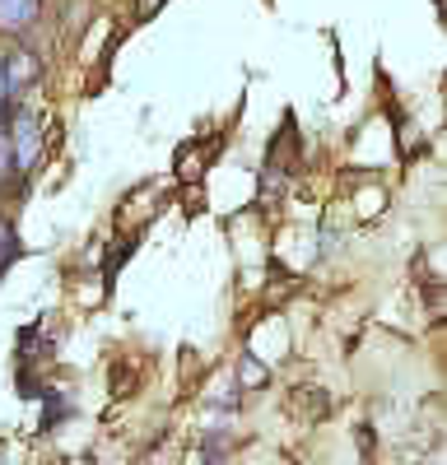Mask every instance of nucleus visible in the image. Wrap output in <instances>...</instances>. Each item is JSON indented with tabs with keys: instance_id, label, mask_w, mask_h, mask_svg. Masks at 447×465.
<instances>
[{
	"instance_id": "obj_6",
	"label": "nucleus",
	"mask_w": 447,
	"mask_h": 465,
	"mask_svg": "<svg viewBox=\"0 0 447 465\" xmlns=\"http://www.w3.org/2000/svg\"><path fill=\"white\" fill-rule=\"evenodd\" d=\"M140 15H144V19L154 15V0H140Z\"/></svg>"
},
{
	"instance_id": "obj_5",
	"label": "nucleus",
	"mask_w": 447,
	"mask_h": 465,
	"mask_svg": "<svg viewBox=\"0 0 447 465\" xmlns=\"http://www.w3.org/2000/svg\"><path fill=\"white\" fill-rule=\"evenodd\" d=\"M243 381L247 386H261V381H266V368H261L256 359H243Z\"/></svg>"
},
{
	"instance_id": "obj_1",
	"label": "nucleus",
	"mask_w": 447,
	"mask_h": 465,
	"mask_svg": "<svg viewBox=\"0 0 447 465\" xmlns=\"http://www.w3.org/2000/svg\"><path fill=\"white\" fill-rule=\"evenodd\" d=\"M5 140H10V163L24 173V168H33V159H37V149H43V122H37L33 112H15V122H10V131H5Z\"/></svg>"
},
{
	"instance_id": "obj_4",
	"label": "nucleus",
	"mask_w": 447,
	"mask_h": 465,
	"mask_svg": "<svg viewBox=\"0 0 447 465\" xmlns=\"http://www.w3.org/2000/svg\"><path fill=\"white\" fill-rule=\"evenodd\" d=\"M10 256H15V232H10V223L0 219V270L10 265Z\"/></svg>"
},
{
	"instance_id": "obj_2",
	"label": "nucleus",
	"mask_w": 447,
	"mask_h": 465,
	"mask_svg": "<svg viewBox=\"0 0 447 465\" xmlns=\"http://www.w3.org/2000/svg\"><path fill=\"white\" fill-rule=\"evenodd\" d=\"M37 74H43V65H37V56L28 47H15L5 61H0V89H5V98L24 94L28 84H37Z\"/></svg>"
},
{
	"instance_id": "obj_3",
	"label": "nucleus",
	"mask_w": 447,
	"mask_h": 465,
	"mask_svg": "<svg viewBox=\"0 0 447 465\" xmlns=\"http://www.w3.org/2000/svg\"><path fill=\"white\" fill-rule=\"evenodd\" d=\"M33 15H37V0H0V28H5V33L28 28Z\"/></svg>"
}]
</instances>
